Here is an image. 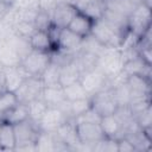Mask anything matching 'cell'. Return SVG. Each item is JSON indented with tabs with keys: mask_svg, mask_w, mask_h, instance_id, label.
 Listing matches in <instances>:
<instances>
[{
	"mask_svg": "<svg viewBox=\"0 0 152 152\" xmlns=\"http://www.w3.org/2000/svg\"><path fill=\"white\" fill-rule=\"evenodd\" d=\"M51 56L52 55L50 52H43L31 49L28 53L23 58L20 65L26 70L30 76L39 77L46 69V66L51 63Z\"/></svg>",
	"mask_w": 152,
	"mask_h": 152,
	"instance_id": "obj_5",
	"label": "cell"
},
{
	"mask_svg": "<svg viewBox=\"0 0 152 152\" xmlns=\"http://www.w3.org/2000/svg\"><path fill=\"white\" fill-rule=\"evenodd\" d=\"M75 125H76V133H77L78 141L82 144L94 146L96 142L106 138L101 129L100 124L78 122Z\"/></svg>",
	"mask_w": 152,
	"mask_h": 152,
	"instance_id": "obj_9",
	"label": "cell"
},
{
	"mask_svg": "<svg viewBox=\"0 0 152 152\" xmlns=\"http://www.w3.org/2000/svg\"><path fill=\"white\" fill-rule=\"evenodd\" d=\"M14 135H15V150H32L36 151V139L39 133L38 126L32 122L30 119L17 124L13 126Z\"/></svg>",
	"mask_w": 152,
	"mask_h": 152,
	"instance_id": "obj_4",
	"label": "cell"
},
{
	"mask_svg": "<svg viewBox=\"0 0 152 152\" xmlns=\"http://www.w3.org/2000/svg\"><path fill=\"white\" fill-rule=\"evenodd\" d=\"M68 119V116L58 107H48L42 119L37 124L39 131L43 132H55L59 126H62Z\"/></svg>",
	"mask_w": 152,
	"mask_h": 152,
	"instance_id": "obj_8",
	"label": "cell"
},
{
	"mask_svg": "<svg viewBox=\"0 0 152 152\" xmlns=\"http://www.w3.org/2000/svg\"><path fill=\"white\" fill-rule=\"evenodd\" d=\"M78 81L90 96L94 95L95 93L104 89L109 82L108 77L97 66L86 70V71H82Z\"/></svg>",
	"mask_w": 152,
	"mask_h": 152,
	"instance_id": "obj_7",
	"label": "cell"
},
{
	"mask_svg": "<svg viewBox=\"0 0 152 152\" xmlns=\"http://www.w3.org/2000/svg\"><path fill=\"white\" fill-rule=\"evenodd\" d=\"M27 119H28V108L27 104L24 102H18L11 109H8L7 112L0 115V122L10 124L12 126L20 124Z\"/></svg>",
	"mask_w": 152,
	"mask_h": 152,
	"instance_id": "obj_17",
	"label": "cell"
},
{
	"mask_svg": "<svg viewBox=\"0 0 152 152\" xmlns=\"http://www.w3.org/2000/svg\"><path fill=\"white\" fill-rule=\"evenodd\" d=\"M81 70L75 61V57L68 61L66 63L62 64L61 66V77H59V84L62 87H65L70 83H74L80 80Z\"/></svg>",
	"mask_w": 152,
	"mask_h": 152,
	"instance_id": "obj_20",
	"label": "cell"
},
{
	"mask_svg": "<svg viewBox=\"0 0 152 152\" xmlns=\"http://www.w3.org/2000/svg\"><path fill=\"white\" fill-rule=\"evenodd\" d=\"M40 99L49 107H58L66 100L62 86L43 87L42 93H40Z\"/></svg>",
	"mask_w": 152,
	"mask_h": 152,
	"instance_id": "obj_19",
	"label": "cell"
},
{
	"mask_svg": "<svg viewBox=\"0 0 152 152\" xmlns=\"http://www.w3.org/2000/svg\"><path fill=\"white\" fill-rule=\"evenodd\" d=\"M63 90H64L65 99L68 101H75V100H80V99L90 97V95L86 91V89L80 83V81H76L74 83H70V84L63 87Z\"/></svg>",
	"mask_w": 152,
	"mask_h": 152,
	"instance_id": "obj_27",
	"label": "cell"
},
{
	"mask_svg": "<svg viewBox=\"0 0 152 152\" xmlns=\"http://www.w3.org/2000/svg\"><path fill=\"white\" fill-rule=\"evenodd\" d=\"M34 145H36V151H56L57 139L53 133L39 131Z\"/></svg>",
	"mask_w": 152,
	"mask_h": 152,
	"instance_id": "obj_23",
	"label": "cell"
},
{
	"mask_svg": "<svg viewBox=\"0 0 152 152\" xmlns=\"http://www.w3.org/2000/svg\"><path fill=\"white\" fill-rule=\"evenodd\" d=\"M90 101H91V107L101 116L114 114L119 108L112 87H106L104 89L95 93L94 95L90 96Z\"/></svg>",
	"mask_w": 152,
	"mask_h": 152,
	"instance_id": "obj_6",
	"label": "cell"
},
{
	"mask_svg": "<svg viewBox=\"0 0 152 152\" xmlns=\"http://www.w3.org/2000/svg\"><path fill=\"white\" fill-rule=\"evenodd\" d=\"M100 126H101V129L106 138H112V139L118 140V139L125 137L124 128H122L118 116L115 115V113L101 116Z\"/></svg>",
	"mask_w": 152,
	"mask_h": 152,
	"instance_id": "obj_15",
	"label": "cell"
},
{
	"mask_svg": "<svg viewBox=\"0 0 152 152\" xmlns=\"http://www.w3.org/2000/svg\"><path fill=\"white\" fill-rule=\"evenodd\" d=\"M0 77L5 90L15 91L23 84V82L30 77V75L21 65H18L14 68H4L0 72Z\"/></svg>",
	"mask_w": 152,
	"mask_h": 152,
	"instance_id": "obj_10",
	"label": "cell"
},
{
	"mask_svg": "<svg viewBox=\"0 0 152 152\" xmlns=\"http://www.w3.org/2000/svg\"><path fill=\"white\" fill-rule=\"evenodd\" d=\"M133 151H137V148L128 138L122 137L118 139V152H133Z\"/></svg>",
	"mask_w": 152,
	"mask_h": 152,
	"instance_id": "obj_31",
	"label": "cell"
},
{
	"mask_svg": "<svg viewBox=\"0 0 152 152\" xmlns=\"http://www.w3.org/2000/svg\"><path fill=\"white\" fill-rule=\"evenodd\" d=\"M124 63L125 61L120 49L103 48V50L99 53L96 66L108 77V80H112L121 74Z\"/></svg>",
	"mask_w": 152,
	"mask_h": 152,
	"instance_id": "obj_2",
	"label": "cell"
},
{
	"mask_svg": "<svg viewBox=\"0 0 152 152\" xmlns=\"http://www.w3.org/2000/svg\"><path fill=\"white\" fill-rule=\"evenodd\" d=\"M21 56L8 42L0 45V65L2 68H14L20 65Z\"/></svg>",
	"mask_w": 152,
	"mask_h": 152,
	"instance_id": "obj_18",
	"label": "cell"
},
{
	"mask_svg": "<svg viewBox=\"0 0 152 152\" xmlns=\"http://www.w3.org/2000/svg\"><path fill=\"white\" fill-rule=\"evenodd\" d=\"M83 42L84 38L77 36L76 33H74L72 31H70L69 28H61L59 32V37H58V51L65 52V53H76L77 51H80L83 46Z\"/></svg>",
	"mask_w": 152,
	"mask_h": 152,
	"instance_id": "obj_13",
	"label": "cell"
},
{
	"mask_svg": "<svg viewBox=\"0 0 152 152\" xmlns=\"http://www.w3.org/2000/svg\"><path fill=\"white\" fill-rule=\"evenodd\" d=\"M151 28V7L140 2L127 17V31L138 40Z\"/></svg>",
	"mask_w": 152,
	"mask_h": 152,
	"instance_id": "obj_3",
	"label": "cell"
},
{
	"mask_svg": "<svg viewBox=\"0 0 152 152\" xmlns=\"http://www.w3.org/2000/svg\"><path fill=\"white\" fill-rule=\"evenodd\" d=\"M94 21L95 20L93 18H90L84 12L78 10L76 12V14L72 17V19L70 20L66 28H69L70 31H72L74 33H76L77 36H80L82 38H87L90 36Z\"/></svg>",
	"mask_w": 152,
	"mask_h": 152,
	"instance_id": "obj_14",
	"label": "cell"
},
{
	"mask_svg": "<svg viewBox=\"0 0 152 152\" xmlns=\"http://www.w3.org/2000/svg\"><path fill=\"white\" fill-rule=\"evenodd\" d=\"M91 107L90 97L87 99H80L75 101H69V114L70 119H75L76 116L81 115L86 110H88Z\"/></svg>",
	"mask_w": 152,
	"mask_h": 152,
	"instance_id": "obj_28",
	"label": "cell"
},
{
	"mask_svg": "<svg viewBox=\"0 0 152 152\" xmlns=\"http://www.w3.org/2000/svg\"><path fill=\"white\" fill-rule=\"evenodd\" d=\"M61 66L62 64L51 59V63L46 66L43 74L39 76L43 87H51V86H61L59 77H61Z\"/></svg>",
	"mask_w": 152,
	"mask_h": 152,
	"instance_id": "obj_21",
	"label": "cell"
},
{
	"mask_svg": "<svg viewBox=\"0 0 152 152\" xmlns=\"http://www.w3.org/2000/svg\"><path fill=\"white\" fill-rule=\"evenodd\" d=\"M104 10H106V2H104V0H89L81 8L82 12H84L87 15H89L94 20L101 19L102 15H103Z\"/></svg>",
	"mask_w": 152,
	"mask_h": 152,
	"instance_id": "obj_26",
	"label": "cell"
},
{
	"mask_svg": "<svg viewBox=\"0 0 152 152\" xmlns=\"http://www.w3.org/2000/svg\"><path fill=\"white\" fill-rule=\"evenodd\" d=\"M19 101L14 91L4 90L2 93H0V115L7 112L8 109H11Z\"/></svg>",
	"mask_w": 152,
	"mask_h": 152,
	"instance_id": "obj_29",
	"label": "cell"
},
{
	"mask_svg": "<svg viewBox=\"0 0 152 152\" xmlns=\"http://www.w3.org/2000/svg\"><path fill=\"white\" fill-rule=\"evenodd\" d=\"M42 89H43V83L40 78L36 76H30L23 82V84L14 93L19 102L27 103L28 101L39 97Z\"/></svg>",
	"mask_w": 152,
	"mask_h": 152,
	"instance_id": "obj_11",
	"label": "cell"
},
{
	"mask_svg": "<svg viewBox=\"0 0 152 152\" xmlns=\"http://www.w3.org/2000/svg\"><path fill=\"white\" fill-rule=\"evenodd\" d=\"M129 1H132V2H133V4H135V5H138V4L142 2V0H129Z\"/></svg>",
	"mask_w": 152,
	"mask_h": 152,
	"instance_id": "obj_34",
	"label": "cell"
},
{
	"mask_svg": "<svg viewBox=\"0 0 152 152\" xmlns=\"http://www.w3.org/2000/svg\"><path fill=\"white\" fill-rule=\"evenodd\" d=\"M77 11H78V7L72 2L63 1L57 4L51 12L52 24L61 28H65Z\"/></svg>",
	"mask_w": 152,
	"mask_h": 152,
	"instance_id": "obj_12",
	"label": "cell"
},
{
	"mask_svg": "<svg viewBox=\"0 0 152 152\" xmlns=\"http://www.w3.org/2000/svg\"><path fill=\"white\" fill-rule=\"evenodd\" d=\"M26 104H27V108H28V119L37 125L49 106L40 99V96L28 101Z\"/></svg>",
	"mask_w": 152,
	"mask_h": 152,
	"instance_id": "obj_25",
	"label": "cell"
},
{
	"mask_svg": "<svg viewBox=\"0 0 152 152\" xmlns=\"http://www.w3.org/2000/svg\"><path fill=\"white\" fill-rule=\"evenodd\" d=\"M8 7H10V4H8L7 1L0 0V20L5 17V14H6L7 10H8Z\"/></svg>",
	"mask_w": 152,
	"mask_h": 152,
	"instance_id": "obj_32",
	"label": "cell"
},
{
	"mask_svg": "<svg viewBox=\"0 0 152 152\" xmlns=\"http://www.w3.org/2000/svg\"><path fill=\"white\" fill-rule=\"evenodd\" d=\"M126 33L127 30H121L101 18L94 21L90 37L103 48L120 49Z\"/></svg>",
	"mask_w": 152,
	"mask_h": 152,
	"instance_id": "obj_1",
	"label": "cell"
},
{
	"mask_svg": "<svg viewBox=\"0 0 152 152\" xmlns=\"http://www.w3.org/2000/svg\"><path fill=\"white\" fill-rule=\"evenodd\" d=\"M75 124L78 122H90V124H100L101 120V115L93 108L90 107L88 110H86L84 113H82L81 115L76 116L75 119H72Z\"/></svg>",
	"mask_w": 152,
	"mask_h": 152,
	"instance_id": "obj_30",
	"label": "cell"
},
{
	"mask_svg": "<svg viewBox=\"0 0 152 152\" xmlns=\"http://www.w3.org/2000/svg\"><path fill=\"white\" fill-rule=\"evenodd\" d=\"M104 2L107 10L116 14H120L125 18H127L135 7V4H133L129 0H104Z\"/></svg>",
	"mask_w": 152,
	"mask_h": 152,
	"instance_id": "obj_24",
	"label": "cell"
},
{
	"mask_svg": "<svg viewBox=\"0 0 152 152\" xmlns=\"http://www.w3.org/2000/svg\"><path fill=\"white\" fill-rule=\"evenodd\" d=\"M28 43L32 50L50 52V53L55 52V48H53V44L51 42L48 30L34 28V31L28 37Z\"/></svg>",
	"mask_w": 152,
	"mask_h": 152,
	"instance_id": "obj_16",
	"label": "cell"
},
{
	"mask_svg": "<svg viewBox=\"0 0 152 152\" xmlns=\"http://www.w3.org/2000/svg\"><path fill=\"white\" fill-rule=\"evenodd\" d=\"M15 150V135L13 126L1 122L0 127V151H14Z\"/></svg>",
	"mask_w": 152,
	"mask_h": 152,
	"instance_id": "obj_22",
	"label": "cell"
},
{
	"mask_svg": "<svg viewBox=\"0 0 152 152\" xmlns=\"http://www.w3.org/2000/svg\"><path fill=\"white\" fill-rule=\"evenodd\" d=\"M142 4H145V5L151 7V0H142Z\"/></svg>",
	"mask_w": 152,
	"mask_h": 152,
	"instance_id": "obj_33",
	"label": "cell"
},
{
	"mask_svg": "<svg viewBox=\"0 0 152 152\" xmlns=\"http://www.w3.org/2000/svg\"><path fill=\"white\" fill-rule=\"evenodd\" d=\"M0 127H1V122H0Z\"/></svg>",
	"mask_w": 152,
	"mask_h": 152,
	"instance_id": "obj_35",
	"label": "cell"
}]
</instances>
